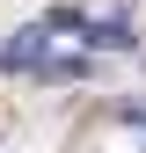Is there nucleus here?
<instances>
[{
    "mask_svg": "<svg viewBox=\"0 0 146 153\" xmlns=\"http://www.w3.org/2000/svg\"><path fill=\"white\" fill-rule=\"evenodd\" d=\"M59 29L51 22H29V29H15L7 44H0V73H44V59H59Z\"/></svg>",
    "mask_w": 146,
    "mask_h": 153,
    "instance_id": "obj_1",
    "label": "nucleus"
},
{
    "mask_svg": "<svg viewBox=\"0 0 146 153\" xmlns=\"http://www.w3.org/2000/svg\"><path fill=\"white\" fill-rule=\"evenodd\" d=\"M80 44H95V51H132V44H139V36H132V15H95Z\"/></svg>",
    "mask_w": 146,
    "mask_h": 153,
    "instance_id": "obj_2",
    "label": "nucleus"
}]
</instances>
